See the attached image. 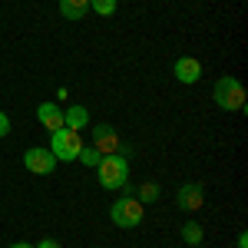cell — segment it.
<instances>
[{
	"mask_svg": "<svg viewBox=\"0 0 248 248\" xmlns=\"http://www.w3.org/2000/svg\"><path fill=\"white\" fill-rule=\"evenodd\" d=\"M96 172H99V186L103 189H109V192L123 189L129 182V159L126 155H103Z\"/></svg>",
	"mask_w": 248,
	"mask_h": 248,
	"instance_id": "1",
	"label": "cell"
},
{
	"mask_svg": "<svg viewBox=\"0 0 248 248\" xmlns=\"http://www.w3.org/2000/svg\"><path fill=\"white\" fill-rule=\"evenodd\" d=\"M212 99L218 109H229V113H242L245 109V86L235 77H222L212 90Z\"/></svg>",
	"mask_w": 248,
	"mask_h": 248,
	"instance_id": "2",
	"label": "cell"
},
{
	"mask_svg": "<svg viewBox=\"0 0 248 248\" xmlns=\"http://www.w3.org/2000/svg\"><path fill=\"white\" fill-rule=\"evenodd\" d=\"M142 215H146V205L136 199V195H123L119 202H113V209H109V222H113L116 229H136L139 222H142Z\"/></svg>",
	"mask_w": 248,
	"mask_h": 248,
	"instance_id": "3",
	"label": "cell"
},
{
	"mask_svg": "<svg viewBox=\"0 0 248 248\" xmlns=\"http://www.w3.org/2000/svg\"><path fill=\"white\" fill-rule=\"evenodd\" d=\"M50 153H53V159L57 162H73L79 155V149H83V139H79V133H73V129H57V133H50V146H46Z\"/></svg>",
	"mask_w": 248,
	"mask_h": 248,
	"instance_id": "4",
	"label": "cell"
},
{
	"mask_svg": "<svg viewBox=\"0 0 248 248\" xmlns=\"http://www.w3.org/2000/svg\"><path fill=\"white\" fill-rule=\"evenodd\" d=\"M93 146L99 149L103 155H126L129 159V149L119 142V136H116V129L113 126H106V123H99V126H93Z\"/></svg>",
	"mask_w": 248,
	"mask_h": 248,
	"instance_id": "5",
	"label": "cell"
},
{
	"mask_svg": "<svg viewBox=\"0 0 248 248\" xmlns=\"http://www.w3.org/2000/svg\"><path fill=\"white\" fill-rule=\"evenodd\" d=\"M23 166L33 172V175H50V172L57 169V159H53L50 149H43V146H30L23 153Z\"/></svg>",
	"mask_w": 248,
	"mask_h": 248,
	"instance_id": "6",
	"label": "cell"
},
{
	"mask_svg": "<svg viewBox=\"0 0 248 248\" xmlns=\"http://www.w3.org/2000/svg\"><path fill=\"white\" fill-rule=\"evenodd\" d=\"M175 205L182 212H199L205 205V189L199 186V182H186V186H179L175 192Z\"/></svg>",
	"mask_w": 248,
	"mask_h": 248,
	"instance_id": "7",
	"label": "cell"
},
{
	"mask_svg": "<svg viewBox=\"0 0 248 248\" xmlns=\"http://www.w3.org/2000/svg\"><path fill=\"white\" fill-rule=\"evenodd\" d=\"M172 73H175L179 83L192 86V83H199V79H202V63H199L195 57H179L175 63H172Z\"/></svg>",
	"mask_w": 248,
	"mask_h": 248,
	"instance_id": "8",
	"label": "cell"
},
{
	"mask_svg": "<svg viewBox=\"0 0 248 248\" xmlns=\"http://www.w3.org/2000/svg\"><path fill=\"white\" fill-rule=\"evenodd\" d=\"M37 119H40V126H43L46 133L63 129V109H60L57 103H40L37 106Z\"/></svg>",
	"mask_w": 248,
	"mask_h": 248,
	"instance_id": "9",
	"label": "cell"
},
{
	"mask_svg": "<svg viewBox=\"0 0 248 248\" xmlns=\"http://www.w3.org/2000/svg\"><path fill=\"white\" fill-rule=\"evenodd\" d=\"M63 126L73 129V133H79L83 126H90V109H86V106H70V109H63Z\"/></svg>",
	"mask_w": 248,
	"mask_h": 248,
	"instance_id": "10",
	"label": "cell"
},
{
	"mask_svg": "<svg viewBox=\"0 0 248 248\" xmlns=\"http://www.w3.org/2000/svg\"><path fill=\"white\" fill-rule=\"evenodd\" d=\"M60 14L66 20H83L90 14V0H60Z\"/></svg>",
	"mask_w": 248,
	"mask_h": 248,
	"instance_id": "11",
	"label": "cell"
},
{
	"mask_svg": "<svg viewBox=\"0 0 248 248\" xmlns=\"http://www.w3.org/2000/svg\"><path fill=\"white\" fill-rule=\"evenodd\" d=\"M159 195H162V189H159L155 182H142V186H139V192H136V199H139L142 205H149V202H159Z\"/></svg>",
	"mask_w": 248,
	"mask_h": 248,
	"instance_id": "12",
	"label": "cell"
},
{
	"mask_svg": "<svg viewBox=\"0 0 248 248\" xmlns=\"http://www.w3.org/2000/svg\"><path fill=\"white\" fill-rule=\"evenodd\" d=\"M77 159L83 162V166H86V169H96V166H99V159H103V153H99L96 146H83Z\"/></svg>",
	"mask_w": 248,
	"mask_h": 248,
	"instance_id": "13",
	"label": "cell"
},
{
	"mask_svg": "<svg viewBox=\"0 0 248 248\" xmlns=\"http://www.w3.org/2000/svg\"><path fill=\"white\" fill-rule=\"evenodd\" d=\"M202 235H205V232H202L199 222H186V225H182V238H186L189 245H202Z\"/></svg>",
	"mask_w": 248,
	"mask_h": 248,
	"instance_id": "14",
	"label": "cell"
},
{
	"mask_svg": "<svg viewBox=\"0 0 248 248\" xmlns=\"http://www.w3.org/2000/svg\"><path fill=\"white\" fill-rule=\"evenodd\" d=\"M90 10H96L99 17H113L116 14V0H90Z\"/></svg>",
	"mask_w": 248,
	"mask_h": 248,
	"instance_id": "15",
	"label": "cell"
},
{
	"mask_svg": "<svg viewBox=\"0 0 248 248\" xmlns=\"http://www.w3.org/2000/svg\"><path fill=\"white\" fill-rule=\"evenodd\" d=\"M7 133H10V116H7L3 109H0V139H3Z\"/></svg>",
	"mask_w": 248,
	"mask_h": 248,
	"instance_id": "16",
	"label": "cell"
},
{
	"mask_svg": "<svg viewBox=\"0 0 248 248\" xmlns=\"http://www.w3.org/2000/svg\"><path fill=\"white\" fill-rule=\"evenodd\" d=\"M33 248H63V245H60L57 238H40V242H37Z\"/></svg>",
	"mask_w": 248,
	"mask_h": 248,
	"instance_id": "17",
	"label": "cell"
},
{
	"mask_svg": "<svg viewBox=\"0 0 248 248\" xmlns=\"http://www.w3.org/2000/svg\"><path fill=\"white\" fill-rule=\"evenodd\" d=\"M238 248H248V238H245V232L238 235Z\"/></svg>",
	"mask_w": 248,
	"mask_h": 248,
	"instance_id": "18",
	"label": "cell"
},
{
	"mask_svg": "<svg viewBox=\"0 0 248 248\" xmlns=\"http://www.w3.org/2000/svg\"><path fill=\"white\" fill-rule=\"evenodd\" d=\"M10 248H33V245H30V242H14Z\"/></svg>",
	"mask_w": 248,
	"mask_h": 248,
	"instance_id": "19",
	"label": "cell"
},
{
	"mask_svg": "<svg viewBox=\"0 0 248 248\" xmlns=\"http://www.w3.org/2000/svg\"><path fill=\"white\" fill-rule=\"evenodd\" d=\"M192 248H199V245H192Z\"/></svg>",
	"mask_w": 248,
	"mask_h": 248,
	"instance_id": "20",
	"label": "cell"
}]
</instances>
